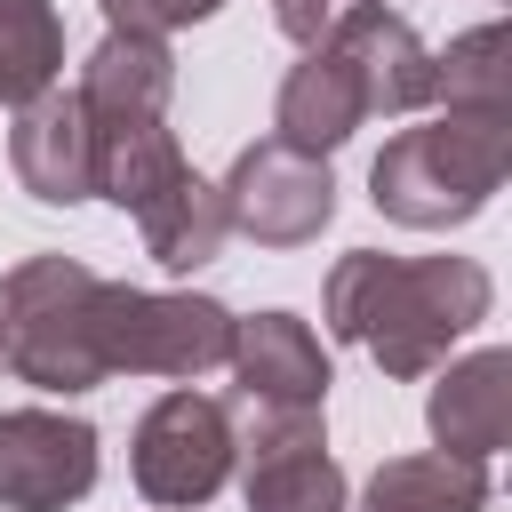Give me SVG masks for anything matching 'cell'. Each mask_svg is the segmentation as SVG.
<instances>
[{
  "label": "cell",
  "instance_id": "obj_1",
  "mask_svg": "<svg viewBox=\"0 0 512 512\" xmlns=\"http://www.w3.org/2000/svg\"><path fill=\"white\" fill-rule=\"evenodd\" d=\"M496 304V280L472 256H384L352 248L328 272V328L360 344L384 376L416 384L448 360L456 336H472Z\"/></svg>",
  "mask_w": 512,
  "mask_h": 512
},
{
  "label": "cell",
  "instance_id": "obj_2",
  "mask_svg": "<svg viewBox=\"0 0 512 512\" xmlns=\"http://www.w3.org/2000/svg\"><path fill=\"white\" fill-rule=\"evenodd\" d=\"M512 176V112H456L440 104L432 120L400 128L376 168H368V192L392 224L408 232H448V224H472L496 184Z\"/></svg>",
  "mask_w": 512,
  "mask_h": 512
},
{
  "label": "cell",
  "instance_id": "obj_3",
  "mask_svg": "<svg viewBox=\"0 0 512 512\" xmlns=\"http://www.w3.org/2000/svg\"><path fill=\"white\" fill-rule=\"evenodd\" d=\"M96 304H104V272H88L80 256H24L16 272H0V376L40 392L104 384Z\"/></svg>",
  "mask_w": 512,
  "mask_h": 512
},
{
  "label": "cell",
  "instance_id": "obj_4",
  "mask_svg": "<svg viewBox=\"0 0 512 512\" xmlns=\"http://www.w3.org/2000/svg\"><path fill=\"white\" fill-rule=\"evenodd\" d=\"M96 344H104V376H208L232 352V312L216 296H160V288H128L104 280L96 304Z\"/></svg>",
  "mask_w": 512,
  "mask_h": 512
},
{
  "label": "cell",
  "instance_id": "obj_5",
  "mask_svg": "<svg viewBox=\"0 0 512 512\" xmlns=\"http://www.w3.org/2000/svg\"><path fill=\"white\" fill-rule=\"evenodd\" d=\"M232 472L248 512H352V488L328 456L320 408H280V400H240L232 424Z\"/></svg>",
  "mask_w": 512,
  "mask_h": 512
},
{
  "label": "cell",
  "instance_id": "obj_6",
  "mask_svg": "<svg viewBox=\"0 0 512 512\" xmlns=\"http://www.w3.org/2000/svg\"><path fill=\"white\" fill-rule=\"evenodd\" d=\"M136 488L160 512H200L232 480V408L208 392H160L136 424Z\"/></svg>",
  "mask_w": 512,
  "mask_h": 512
},
{
  "label": "cell",
  "instance_id": "obj_7",
  "mask_svg": "<svg viewBox=\"0 0 512 512\" xmlns=\"http://www.w3.org/2000/svg\"><path fill=\"white\" fill-rule=\"evenodd\" d=\"M216 192H224V224L248 232L256 248H304V240H320L328 216H336V176H328V160L288 152V144H272V136L248 144Z\"/></svg>",
  "mask_w": 512,
  "mask_h": 512
},
{
  "label": "cell",
  "instance_id": "obj_8",
  "mask_svg": "<svg viewBox=\"0 0 512 512\" xmlns=\"http://www.w3.org/2000/svg\"><path fill=\"white\" fill-rule=\"evenodd\" d=\"M96 488V424L64 408L0 416V512H64Z\"/></svg>",
  "mask_w": 512,
  "mask_h": 512
},
{
  "label": "cell",
  "instance_id": "obj_9",
  "mask_svg": "<svg viewBox=\"0 0 512 512\" xmlns=\"http://www.w3.org/2000/svg\"><path fill=\"white\" fill-rule=\"evenodd\" d=\"M8 168H16V184H24L40 208H80V200H96V128H88V112H80L72 88H48V96H32V104L16 112V128H8Z\"/></svg>",
  "mask_w": 512,
  "mask_h": 512
},
{
  "label": "cell",
  "instance_id": "obj_10",
  "mask_svg": "<svg viewBox=\"0 0 512 512\" xmlns=\"http://www.w3.org/2000/svg\"><path fill=\"white\" fill-rule=\"evenodd\" d=\"M72 96H80L96 144H104V136H128V128H152V120H168L176 56H168V40H152V32H104V48L80 64V88H72Z\"/></svg>",
  "mask_w": 512,
  "mask_h": 512
},
{
  "label": "cell",
  "instance_id": "obj_11",
  "mask_svg": "<svg viewBox=\"0 0 512 512\" xmlns=\"http://www.w3.org/2000/svg\"><path fill=\"white\" fill-rule=\"evenodd\" d=\"M328 48L360 72L368 112H424L432 104V48L416 40V24L384 0H352L344 24L328 32Z\"/></svg>",
  "mask_w": 512,
  "mask_h": 512
},
{
  "label": "cell",
  "instance_id": "obj_12",
  "mask_svg": "<svg viewBox=\"0 0 512 512\" xmlns=\"http://www.w3.org/2000/svg\"><path fill=\"white\" fill-rule=\"evenodd\" d=\"M224 368L240 376V400H280V408H320L328 400V352L296 312H248L232 320Z\"/></svg>",
  "mask_w": 512,
  "mask_h": 512
},
{
  "label": "cell",
  "instance_id": "obj_13",
  "mask_svg": "<svg viewBox=\"0 0 512 512\" xmlns=\"http://www.w3.org/2000/svg\"><path fill=\"white\" fill-rule=\"evenodd\" d=\"M432 440H440V456H464V464H488L496 448H504V432H512V352L504 344H480L472 360H456V368H440V384H432Z\"/></svg>",
  "mask_w": 512,
  "mask_h": 512
},
{
  "label": "cell",
  "instance_id": "obj_14",
  "mask_svg": "<svg viewBox=\"0 0 512 512\" xmlns=\"http://www.w3.org/2000/svg\"><path fill=\"white\" fill-rule=\"evenodd\" d=\"M360 120H368V88H360V72H352L328 40H320V48H304V64L280 80V104H272V144L328 160V152H336Z\"/></svg>",
  "mask_w": 512,
  "mask_h": 512
},
{
  "label": "cell",
  "instance_id": "obj_15",
  "mask_svg": "<svg viewBox=\"0 0 512 512\" xmlns=\"http://www.w3.org/2000/svg\"><path fill=\"white\" fill-rule=\"evenodd\" d=\"M136 232H144V256H152L160 272H200V264L232 240V224H224V192H216L208 176L184 168L160 200L136 208Z\"/></svg>",
  "mask_w": 512,
  "mask_h": 512
},
{
  "label": "cell",
  "instance_id": "obj_16",
  "mask_svg": "<svg viewBox=\"0 0 512 512\" xmlns=\"http://www.w3.org/2000/svg\"><path fill=\"white\" fill-rule=\"evenodd\" d=\"M360 512H488V464L464 456H384L360 488Z\"/></svg>",
  "mask_w": 512,
  "mask_h": 512
},
{
  "label": "cell",
  "instance_id": "obj_17",
  "mask_svg": "<svg viewBox=\"0 0 512 512\" xmlns=\"http://www.w3.org/2000/svg\"><path fill=\"white\" fill-rule=\"evenodd\" d=\"M512 32L504 24H472L432 56V104L456 112H512Z\"/></svg>",
  "mask_w": 512,
  "mask_h": 512
},
{
  "label": "cell",
  "instance_id": "obj_18",
  "mask_svg": "<svg viewBox=\"0 0 512 512\" xmlns=\"http://www.w3.org/2000/svg\"><path fill=\"white\" fill-rule=\"evenodd\" d=\"M64 72V24L48 0H0V104L24 112Z\"/></svg>",
  "mask_w": 512,
  "mask_h": 512
},
{
  "label": "cell",
  "instance_id": "obj_19",
  "mask_svg": "<svg viewBox=\"0 0 512 512\" xmlns=\"http://www.w3.org/2000/svg\"><path fill=\"white\" fill-rule=\"evenodd\" d=\"M192 160H184V144H176V128L168 120H152V128H128V136H104L96 144V192L112 200V208H144V200H160L176 176H184Z\"/></svg>",
  "mask_w": 512,
  "mask_h": 512
},
{
  "label": "cell",
  "instance_id": "obj_20",
  "mask_svg": "<svg viewBox=\"0 0 512 512\" xmlns=\"http://www.w3.org/2000/svg\"><path fill=\"white\" fill-rule=\"evenodd\" d=\"M96 8H104L112 32H152V40H168V32L200 24V16H216L224 0H96Z\"/></svg>",
  "mask_w": 512,
  "mask_h": 512
},
{
  "label": "cell",
  "instance_id": "obj_21",
  "mask_svg": "<svg viewBox=\"0 0 512 512\" xmlns=\"http://www.w3.org/2000/svg\"><path fill=\"white\" fill-rule=\"evenodd\" d=\"M344 8H352V0H272V24H280L296 48H320V40L344 24Z\"/></svg>",
  "mask_w": 512,
  "mask_h": 512
}]
</instances>
